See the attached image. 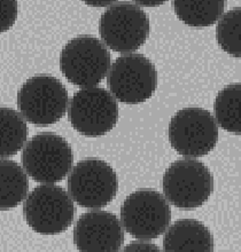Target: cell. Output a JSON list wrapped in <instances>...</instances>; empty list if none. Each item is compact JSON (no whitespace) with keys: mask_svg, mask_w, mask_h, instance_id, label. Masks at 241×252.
Here are the masks:
<instances>
[{"mask_svg":"<svg viewBox=\"0 0 241 252\" xmlns=\"http://www.w3.org/2000/svg\"><path fill=\"white\" fill-rule=\"evenodd\" d=\"M72 163L74 154L70 145L55 133H39L23 147V169L37 183H59L68 176Z\"/></svg>","mask_w":241,"mask_h":252,"instance_id":"6da1fadb","label":"cell"},{"mask_svg":"<svg viewBox=\"0 0 241 252\" xmlns=\"http://www.w3.org/2000/svg\"><path fill=\"white\" fill-rule=\"evenodd\" d=\"M26 221L34 232L55 235L74 222L76 208L70 195L60 186L41 185L28 195L23 204Z\"/></svg>","mask_w":241,"mask_h":252,"instance_id":"7a4b0ae2","label":"cell"},{"mask_svg":"<svg viewBox=\"0 0 241 252\" xmlns=\"http://www.w3.org/2000/svg\"><path fill=\"white\" fill-rule=\"evenodd\" d=\"M103 43L118 53H130L140 48L149 36V17L137 3L114 2L99 21Z\"/></svg>","mask_w":241,"mask_h":252,"instance_id":"3957f363","label":"cell"},{"mask_svg":"<svg viewBox=\"0 0 241 252\" xmlns=\"http://www.w3.org/2000/svg\"><path fill=\"white\" fill-rule=\"evenodd\" d=\"M111 57L106 45L93 36H79L69 40L62 48L60 68L74 85L92 87L108 73Z\"/></svg>","mask_w":241,"mask_h":252,"instance_id":"277c9868","label":"cell"},{"mask_svg":"<svg viewBox=\"0 0 241 252\" xmlns=\"http://www.w3.org/2000/svg\"><path fill=\"white\" fill-rule=\"evenodd\" d=\"M121 221L124 229L136 239L154 240L170 225V204L159 191L139 189L129 195L122 204Z\"/></svg>","mask_w":241,"mask_h":252,"instance_id":"5b68a950","label":"cell"},{"mask_svg":"<svg viewBox=\"0 0 241 252\" xmlns=\"http://www.w3.org/2000/svg\"><path fill=\"white\" fill-rule=\"evenodd\" d=\"M68 92L60 80L52 76H34L17 93V107L29 123L46 126L60 121L67 110Z\"/></svg>","mask_w":241,"mask_h":252,"instance_id":"8992f818","label":"cell"},{"mask_svg":"<svg viewBox=\"0 0 241 252\" xmlns=\"http://www.w3.org/2000/svg\"><path fill=\"white\" fill-rule=\"evenodd\" d=\"M164 197L179 209L204 205L214 191V178L204 163L180 159L171 164L163 176Z\"/></svg>","mask_w":241,"mask_h":252,"instance_id":"52a82bcc","label":"cell"},{"mask_svg":"<svg viewBox=\"0 0 241 252\" xmlns=\"http://www.w3.org/2000/svg\"><path fill=\"white\" fill-rule=\"evenodd\" d=\"M107 75L109 92L124 103L145 102L158 86L155 65L142 54H125L117 58Z\"/></svg>","mask_w":241,"mask_h":252,"instance_id":"ba28073f","label":"cell"},{"mask_svg":"<svg viewBox=\"0 0 241 252\" xmlns=\"http://www.w3.org/2000/svg\"><path fill=\"white\" fill-rule=\"evenodd\" d=\"M68 192L72 201L86 209H100L113 201L118 190L117 174L98 158L78 162L69 173Z\"/></svg>","mask_w":241,"mask_h":252,"instance_id":"9c48e42d","label":"cell"},{"mask_svg":"<svg viewBox=\"0 0 241 252\" xmlns=\"http://www.w3.org/2000/svg\"><path fill=\"white\" fill-rule=\"evenodd\" d=\"M68 117L72 127L80 134L103 135L117 123V101L113 94L101 87H84L72 95Z\"/></svg>","mask_w":241,"mask_h":252,"instance_id":"30bf717a","label":"cell"},{"mask_svg":"<svg viewBox=\"0 0 241 252\" xmlns=\"http://www.w3.org/2000/svg\"><path fill=\"white\" fill-rule=\"evenodd\" d=\"M169 140L180 155L202 157L215 148L218 141V126L208 110L184 108L171 118Z\"/></svg>","mask_w":241,"mask_h":252,"instance_id":"8fae6325","label":"cell"},{"mask_svg":"<svg viewBox=\"0 0 241 252\" xmlns=\"http://www.w3.org/2000/svg\"><path fill=\"white\" fill-rule=\"evenodd\" d=\"M74 243L79 251H118L124 243L123 227L114 213L104 211L84 213L76 222Z\"/></svg>","mask_w":241,"mask_h":252,"instance_id":"7c38bea8","label":"cell"},{"mask_svg":"<svg viewBox=\"0 0 241 252\" xmlns=\"http://www.w3.org/2000/svg\"><path fill=\"white\" fill-rule=\"evenodd\" d=\"M163 250L210 252L214 251V239L210 230L198 220H178L167 228L163 237Z\"/></svg>","mask_w":241,"mask_h":252,"instance_id":"4fadbf2b","label":"cell"},{"mask_svg":"<svg viewBox=\"0 0 241 252\" xmlns=\"http://www.w3.org/2000/svg\"><path fill=\"white\" fill-rule=\"evenodd\" d=\"M29 181L19 163L0 159V210L16 208L27 197Z\"/></svg>","mask_w":241,"mask_h":252,"instance_id":"5bb4252c","label":"cell"},{"mask_svg":"<svg viewBox=\"0 0 241 252\" xmlns=\"http://www.w3.org/2000/svg\"><path fill=\"white\" fill-rule=\"evenodd\" d=\"M178 19L193 28L214 24L223 15L225 0H172Z\"/></svg>","mask_w":241,"mask_h":252,"instance_id":"9a60e30c","label":"cell"},{"mask_svg":"<svg viewBox=\"0 0 241 252\" xmlns=\"http://www.w3.org/2000/svg\"><path fill=\"white\" fill-rule=\"evenodd\" d=\"M28 133L22 115L10 108H0V157L16 155L26 145Z\"/></svg>","mask_w":241,"mask_h":252,"instance_id":"2e32d148","label":"cell"},{"mask_svg":"<svg viewBox=\"0 0 241 252\" xmlns=\"http://www.w3.org/2000/svg\"><path fill=\"white\" fill-rule=\"evenodd\" d=\"M240 84H232L217 94L214 104L215 121L225 131L240 134Z\"/></svg>","mask_w":241,"mask_h":252,"instance_id":"e0dca14e","label":"cell"},{"mask_svg":"<svg viewBox=\"0 0 241 252\" xmlns=\"http://www.w3.org/2000/svg\"><path fill=\"white\" fill-rule=\"evenodd\" d=\"M240 7H236L219 17L216 36L223 50L230 55L240 58Z\"/></svg>","mask_w":241,"mask_h":252,"instance_id":"ac0fdd59","label":"cell"},{"mask_svg":"<svg viewBox=\"0 0 241 252\" xmlns=\"http://www.w3.org/2000/svg\"><path fill=\"white\" fill-rule=\"evenodd\" d=\"M19 13L17 0H0V33L14 26Z\"/></svg>","mask_w":241,"mask_h":252,"instance_id":"d6986e66","label":"cell"},{"mask_svg":"<svg viewBox=\"0 0 241 252\" xmlns=\"http://www.w3.org/2000/svg\"><path fill=\"white\" fill-rule=\"evenodd\" d=\"M125 251H159V248L154 244H149L145 242H135L131 243L124 249Z\"/></svg>","mask_w":241,"mask_h":252,"instance_id":"ffe728a7","label":"cell"},{"mask_svg":"<svg viewBox=\"0 0 241 252\" xmlns=\"http://www.w3.org/2000/svg\"><path fill=\"white\" fill-rule=\"evenodd\" d=\"M83 1L93 7H107L113 5L117 0H83Z\"/></svg>","mask_w":241,"mask_h":252,"instance_id":"44dd1931","label":"cell"},{"mask_svg":"<svg viewBox=\"0 0 241 252\" xmlns=\"http://www.w3.org/2000/svg\"><path fill=\"white\" fill-rule=\"evenodd\" d=\"M138 5L145 6V7H155L162 5L163 2H166L167 0H135Z\"/></svg>","mask_w":241,"mask_h":252,"instance_id":"7402d4cb","label":"cell"}]
</instances>
